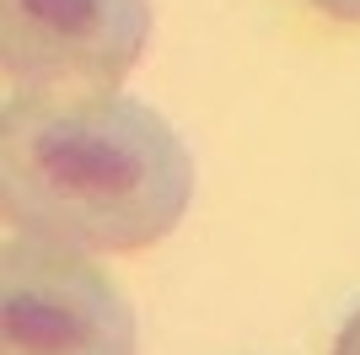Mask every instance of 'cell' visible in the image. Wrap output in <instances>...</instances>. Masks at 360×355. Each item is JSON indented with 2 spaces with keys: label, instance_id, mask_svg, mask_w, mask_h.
<instances>
[{
  "label": "cell",
  "instance_id": "obj_1",
  "mask_svg": "<svg viewBox=\"0 0 360 355\" xmlns=\"http://www.w3.org/2000/svg\"><path fill=\"white\" fill-rule=\"evenodd\" d=\"M6 216L60 248H150L194 199V156L135 97H16L0 135Z\"/></svg>",
  "mask_w": 360,
  "mask_h": 355
},
{
  "label": "cell",
  "instance_id": "obj_2",
  "mask_svg": "<svg viewBox=\"0 0 360 355\" xmlns=\"http://www.w3.org/2000/svg\"><path fill=\"white\" fill-rule=\"evenodd\" d=\"M22 97H108L150 44V0H0Z\"/></svg>",
  "mask_w": 360,
  "mask_h": 355
},
{
  "label": "cell",
  "instance_id": "obj_3",
  "mask_svg": "<svg viewBox=\"0 0 360 355\" xmlns=\"http://www.w3.org/2000/svg\"><path fill=\"white\" fill-rule=\"evenodd\" d=\"M0 355H135V312L81 253L22 237L0 264Z\"/></svg>",
  "mask_w": 360,
  "mask_h": 355
},
{
  "label": "cell",
  "instance_id": "obj_4",
  "mask_svg": "<svg viewBox=\"0 0 360 355\" xmlns=\"http://www.w3.org/2000/svg\"><path fill=\"white\" fill-rule=\"evenodd\" d=\"M333 355H360V307L345 318V328H339V344H333Z\"/></svg>",
  "mask_w": 360,
  "mask_h": 355
},
{
  "label": "cell",
  "instance_id": "obj_5",
  "mask_svg": "<svg viewBox=\"0 0 360 355\" xmlns=\"http://www.w3.org/2000/svg\"><path fill=\"white\" fill-rule=\"evenodd\" d=\"M317 11H328L339 16V22H360V0H312Z\"/></svg>",
  "mask_w": 360,
  "mask_h": 355
}]
</instances>
